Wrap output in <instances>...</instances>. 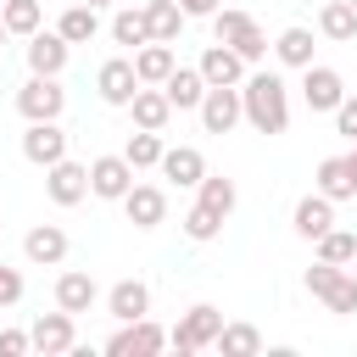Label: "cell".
<instances>
[{
    "instance_id": "obj_1",
    "label": "cell",
    "mask_w": 357,
    "mask_h": 357,
    "mask_svg": "<svg viewBox=\"0 0 357 357\" xmlns=\"http://www.w3.org/2000/svg\"><path fill=\"white\" fill-rule=\"evenodd\" d=\"M240 100H245V123L257 134H284L290 128V84L279 73H245Z\"/></svg>"
},
{
    "instance_id": "obj_2",
    "label": "cell",
    "mask_w": 357,
    "mask_h": 357,
    "mask_svg": "<svg viewBox=\"0 0 357 357\" xmlns=\"http://www.w3.org/2000/svg\"><path fill=\"white\" fill-rule=\"evenodd\" d=\"M301 284H307V296L324 301L335 318H351V312H357V273H351V268H340V262H312Z\"/></svg>"
},
{
    "instance_id": "obj_3",
    "label": "cell",
    "mask_w": 357,
    "mask_h": 357,
    "mask_svg": "<svg viewBox=\"0 0 357 357\" xmlns=\"http://www.w3.org/2000/svg\"><path fill=\"white\" fill-rule=\"evenodd\" d=\"M212 33H218L229 50H240V56H245V67H257V61L268 56V33H262V22H257L251 11L218 6V11H212Z\"/></svg>"
},
{
    "instance_id": "obj_4",
    "label": "cell",
    "mask_w": 357,
    "mask_h": 357,
    "mask_svg": "<svg viewBox=\"0 0 357 357\" xmlns=\"http://www.w3.org/2000/svg\"><path fill=\"white\" fill-rule=\"evenodd\" d=\"M218 329H223V312H218L212 301H195V307L167 329V340H173V351H178V357H190V351L218 346Z\"/></svg>"
},
{
    "instance_id": "obj_5",
    "label": "cell",
    "mask_w": 357,
    "mask_h": 357,
    "mask_svg": "<svg viewBox=\"0 0 357 357\" xmlns=\"http://www.w3.org/2000/svg\"><path fill=\"white\" fill-rule=\"evenodd\" d=\"M17 112H22L28 123H56V117L67 112V89H61V78L28 73V84L17 89Z\"/></svg>"
},
{
    "instance_id": "obj_6",
    "label": "cell",
    "mask_w": 357,
    "mask_h": 357,
    "mask_svg": "<svg viewBox=\"0 0 357 357\" xmlns=\"http://www.w3.org/2000/svg\"><path fill=\"white\" fill-rule=\"evenodd\" d=\"M245 123V100H240V84H212L201 95V128L206 134H234Z\"/></svg>"
},
{
    "instance_id": "obj_7",
    "label": "cell",
    "mask_w": 357,
    "mask_h": 357,
    "mask_svg": "<svg viewBox=\"0 0 357 357\" xmlns=\"http://www.w3.org/2000/svg\"><path fill=\"white\" fill-rule=\"evenodd\" d=\"M173 340H167V329L162 324H151V318H134V324H117V335L106 340V351L112 357H156V351H167Z\"/></svg>"
},
{
    "instance_id": "obj_8",
    "label": "cell",
    "mask_w": 357,
    "mask_h": 357,
    "mask_svg": "<svg viewBox=\"0 0 357 357\" xmlns=\"http://www.w3.org/2000/svg\"><path fill=\"white\" fill-rule=\"evenodd\" d=\"M28 335H33V351H45V357H61V351H78V318L73 312H39L33 324H28Z\"/></svg>"
},
{
    "instance_id": "obj_9",
    "label": "cell",
    "mask_w": 357,
    "mask_h": 357,
    "mask_svg": "<svg viewBox=\"0 0 357 357\" xmlns=\"http://www.w3.org/2000/svg\"><path fill=\"white\" fill-rule=\"evenodd\" d=\"M95 95H100L106 106H123V112H128V100L139 95L134 56H112V61H100V73H95Z\"/></svg>"
},
{
    "instance_id": "obj_10",
    "label": "cell",
    "mask_w": 357,
    "mask_h": 357,
    "mask_svg": "<svg viewBox=\"0 0 357 357\" xmlns=\"http://www.w3.org/2000/svg\"><path fill=\"white\" fill-rule=\"evenodd\" d=\"M346 95H351V89H346V78H340L335 67H324V61L301 67V100H307V112H335Z\"/></svg>"
},
{
    "instance_id": "obj_11",
    "label": "cell",
    "mask_w": 357,
    "mask_h": 357,
    "mask_svg": "<svg viewBox=\"0 0 357 357\" xmlns=\"http://www.w3.org/2000/svg\"><path fill=\"white\" fill-rule=\"evenodd\" d=\"M128 190H134V162H128L123 151L89 162V195H100V201H123Z\"/></svg>"
},
{
    "instance_id": "obj_12",
    "label": "cell",
    "mask_w": 357,
    "mask_h": 357,
    "mask_svg": "<svg viewBox=\"0 0 357 357\" xmlns=\"http://www.w3.org/2000/svg\"><path fill=\"white\" fill-rule=\"evenodd\" d=\"M45 195H50L56 206H78V201L89 195V167L73 162V156H61L56 167H45Z\"/></svg>"
},
{
    "instance_id": "obj_13",
    "label": "cell",
    "mask_w": 357,
    "mask_h": 357,
    "mask_svg": "<svg viewBox=\"0 0 357 357\" xmlns=\"http://www.w3.org/2000/svg\"><path fill=\"white\" fill-rule=\"evenodd\" d=\"M67 61H73V45H67L56 28H39V33L28 39V73L61 78V73H67Z\"/></svg>"
},
{
    "instance_id": "obj_14",
    "label": "cell",
    "mask_w": 357,
    "mask_h": 357,
    "mask_svg": "<svg viewBox=\"0 0 357 357\" xmlns=\"http://www.w3.org/2000/svg\"><path fill=\"white\" fill-rule=\"evenodd\" d=\"M22 156H28L33 167H56V162L67 156L61 117H56V123H28V128H22Z\"/></svg>"
},
{
    "instance_id": "obj_15",
    "label": "cell",
    "mask_w": 357,
    "mask_h": 357,
    "mask_svg": "<svg viewBox=\"0 0 357 357\" xmlns=\"http://www.w3.org/2000/svg\"><path fill=\"white\" fill-rule=\"evenodd\" d=\"M22 257H28L33 268H61V262H67V229H61V223H33V229L22 234Z\"/></svg>"
},
{
    "instance_id": "obj_16",
    "label": "cell",
    "mask_w": 357,
    "mask_h": 357,
    "mask_svg": "<svg viewBox=\"0 0 357 357\" xmlns=\"http://www.w3.org/2000/svg\"><path fill=\"white\" fill-rule=\"evenodd\" d=\"M123 212H128V223H134V229H156V223H167V190H162V184H139V178H134V190L123 195Z\"/></svg>"
},
{
    "instance_id": "obj_17",
    "label": "cell",
    "mask_w": 357,
    "mask_h": 357,
    "mask_svg": "<svg viewBox=\"0 0 357 357\" xmlns=\"http://www.w3.org/2000/svg\"><path fill=\"white\" fill-rule=\"evenodd\" d=\"M290 229H296L301 240H318V234H329V229H335V201H329L324 190L301 195V201H296V212H290Z\"/></svg>"
},
{
    "instance_id": "obj_18",
    "label": "cell",
    "mask_w": 357,
    "mask_h": 357,
    "mask_svg": "<svg viewBox=\"0 0 357 357\" xmlns=\"http://www.w3.org/2000/svg\"><path fill=\"white\" fill-rule=\"evenodd\" d=\"M106 312L117 324H134V318H151V284L145 279H117L106 290Z\"/></svg>"
},
{
    "instance_id": "obj_19",
    "label": "cell",
    "mask_w": 357,
    "mask_h": 357,
    "mask_svg": "<svg viewBox=\"0 0 357 357\" xmlns=\"http://www.w3.org/2000/svg\"><path fill=\"white\" fill-rule=\"evenodd\" d=\"M162 178L178 184V190H195V184L206 178V156H201L195 145H167V151H162Z\"/></svg>"
},
{
    "instance_id": "obj_20",
    "label": "cell",
    "mask_w": 357,
    "mask_h": 357,
    "mask_svg": "<svg viewBox=\"0 0 357 357\" xmlns=\"http://www.w3.org/2000/svg\"><path fill=\"white\" fill-rule=\"evenodd\" d=\"M195 67H201V78H206V84H245V56H240V50H229L223 39H218V45H206Z\"/></svg>"
},
{
    "instance_id": "obj_21",
    "label": "cell",
    "mask_w": 357,
    "mask_h": 357,
    "mask_svg": "<svg viewBox=\"0 0 357 357\" xmlns=\"http://www.w3.org/2000/svg\"><path fill=\"white\" fill-rule=\"evenodd\" d=\"M95 301H100V284H95L84 268H67V273L56 279V307H61V312L78 318V312H89Z\"/></svg>"
},
{
    "instance_id": "obj_22",
    "label": "cell",
    "mask_w": 357,
    "mask_h": 357,
    "mask_svg": "<svg viewBox=\"0 0 357 357\" xmlns=\"http://www.w3.org/2000/svg\"><path fill=\"white\" fill-rule=\"evenodd\" d=\"M128 112H134V128H167V117H173V100H167V89L162 84H139V95L128 100Z\"/></svg>"
},
{
    "instance_id": "obj_23",
    "label": "cell",
    "mask_w": 357,
    "mask_h": 357,
    "mask_svg": "<svg viewBox=\"0 0 357 357\" xmlns=\"http://www.w3.org/2000/svg\"><path fill=\"white\" fill-rule=\"evenodd\" d=\"M162 89H167V100H173V112H201V95H206L212 84L201 78V67H173Z\"/></svg>"
},
{
    "instance_id": "obj_24",
    "label": "cell",
    "mask_w": 357,
    "mask_h": 357,
    "mask_svg": "<svg viewBox=\"0 0 357 357\" xmlns=\"http://www.w3.org/2000/svg\"><path fill=\"white\" fill-rule=\"evenodd\" d=\"M318 33L329 45H351L357 39V6L351 0H324L318 6Z\"/></svg>"
},
{
    "instance_id": "obj_25",
    "label": "cell",
    "mask_w": 357,
    "mask_h": 357,
    "mask_svg": "<svg viewBox=\"0 0 357 357\" xmlns=\"http://www.w3.org/2000/svg\"><path fill=\"white\" fill-rule=\"evenodd\" d=\"M112 45H128V50L151 45V17H145V6H117V11H112Z\"/></svg>"
},
{
    "instance_id": "obj_26",
    "label": "cell",
    "mask_w": 357,
    "mask_h": 357,
    "mask_svg": "<svg viewBox=\"0 0 357 357\" xmlns=\"http://www.w3.org/2000/svg\"><path fill=\"white\" fill-rule=\"evenodd\" d=\"M312 50H318V39H312V28H301V22H296V28H284V33L273 39L279 67H296V73H301V67H312Z\"/></svg>"
},
{
    "instance_id": "obj_27",
    "label": "cell",
    "mask_w": 357,
    "mask_h": 357,
    "mask_svg": "<svg viewBox=\"0 0 357 357\" xmlns=\"http://www.w3.org/2000/svg\"><path fill=\"white\" fill-rule=\"evenodd\" d=\"M173 67H178V56H173V45H162V39H151V45L134 50V73H139V84H167Z\"/></svg>"
},
{
    "instance_id": "obj_28",
    "label": "cell",
    "mask_w": 357,
    "mask_h": 357,
    "mask_svg": "<svg viewBox=\"0 0 357 357\" xmlns=\"http://www.w3.org/2000/svg\"><path fill=\"white\" fill-rule=\"evenodd\" d=\"M56 33H61V39H67V45H89V39H95V33H100V11H95V6H84V0H78V6H67V11H61V17H56Z\"/></svg>"
},
{
    "instance_id": "obj_29",
    "label": "cell",
    "mask_w": 357,
    "mask_h": 357,
    "mask_svg": "<svg viewBox=\"0 0 357 357\" xmlns=\"http://www.w3.org/2000/svg\"><path fill=\"white\" fill-rule=\"evenodd\" d=\"M145 17H151V39H162V45H173L184 33V22H190L178 0H145Z\"/></svg>"
},
{
    "instance_id": "obj_30",
    "label": "cell",
    "mask_w": 357,
    "mask_h": 357,
    "mask_svg": "<svg viewBox=\"0 0 357 357\" xmlns=\"http://www.w3.org/2000/svg\"><path fill=\"white\" fill-rule=\"evenodd\" d=\"M0 22H6L11 39H33L39 22H45V6H39V0H6V6H0Z\"/></svg>"
},
{
    "instance_id": "obj_31",
    "label": "cell",
    "mask_w": 357,
    "mask_h": 357,
    "mask_svg": "<svg viewBox=\"0 0 357 357\" xmlns=\"http://www.w3.org/2000/svg\"><path fill=\"white\" fill-rule=\"evenodd\" d=\"M195 190H201L195 201H201L206 212H218V218L229 223V212H234V201H240V190H234V178H223V173H206V178H201Z\"/></svg>"
},
{
    "instance_id": "obj_32",
    "label": "cell",
    "mask_w": 357,
    "mask_h": 357,
    "mask_svg": "<svg viewBox=\"0 0 357 357\" xmlns=\"http://www.w3.org/2000/svg\"><path fill=\"white\" fill-rule=\"evenodd\" d=\"M162 151H167V145H162V134H156V128H134V134H128V145H123V156L134 162V173L162 167Z\"/></svg>"
},
{
    "instance_id": "obj_33",
    "label": "cell",
    "mask_w": 357,
    "mask_h": 357,
    "mask_svg": "<svg viewBox=\"0 0 357 357\" xmlns=\"http://www.w3.org/2000/svg\"><path fill=\"white\" fill-rule=\"evenodd\" d=\"M218 351L223 357H257L262 351V329L257 324H223L218 329Z\"/></svg>"
},
{
    "instance_id": "obj_34",
    "label": "cell",
    "mask_w": 357,
    "mask_h": 357,
    "mask_svg": "<svg viewBox=\"0 0 357 357\" xmlns=\"http://www.w3.org/2000/svg\"><path fill=\"white\" fill-rule=\"evenodd\" d=\"M318 190H324L329 201H351V195H357L351 178H346V156H324V162H318Z\"/></svg>"
},
{
    "instance_id": "obj_35",
    "label": "cell",
    "mask_w": 357,
    "mask_h": 357,
    "mask_svg": "<svg viewBox=\"0 0 357 357\" xmlns=\"http://www.w3.org/2000/svg\"><path fill=\"white\" fill-rule=\"evenodd\" d=\"M312 245H318V262H340V268H351V257H357V234H351V229H329V234H318Z\"/></svg>"
},
{
    "instance_id": "obj_36",
    "label": "cell",
    "mask_w": 357,
    "mask_h": 357,
    "mask_svg": "<svg viewBox=\"0 0 357 357\" xmlns=\"http://www.w3.org/2000/svg\"><path fill=\"white\" fill-rule=\"evenodd\" d=\"M218 229H223V218H218V212H206L201 201H195V206L184 212V234H190L195 245H206V240H218Z\"/></svg>"
},
{
    "instance_id": "obj_37",
    "label": "cell",
    "mask_w": 357,
    "mask_h": 357,
    "mask_svg": "<svg viewBox=\"0 0 357 357\" xmlns=\"http://www.w3.org/2000/svg\"><path fill=\"white\" fill-rule=\"evenodd\" d=\"M329 117H335V134L357 145V95H346V100H340V106H335Z\"/></svg>"
},
{
    "instance_id": "obj_38",
    "label": "cell",
    "mask_w": 357,
    "mask_h": 357,
    "mask_svg": "<svg viewBox=\"0 0 357 357\" xmlns=\"http://www.w3.org/2000/svg\"><path fill=\"white\" fill-rule=\"evenodd\" d=\"M22 290H28V284H22V273L0 262V307H17V301H22Z\"/></svg>"
},
{
    "instance_id": "obj_39",
    "label": "cell",
    "mask_w": 357,
    "mask_h": 357,
    "mask_svg": "<svg viewBox=\"0 0 357 357\" xmlns=\"http://www.w3.org/2000/svg\"><path fill=\"white\" fill-rule=\"evenodd\" d=\"M22 351H33V335L28 329H0V357H22Z\"/></svg>"
},
{
    "instance_id": "obj_40",
    "label": "cell",
    "mask_w": 357,
    "mask_h": 357,
    "mask_svg": "<svg viewBox=\"0 0 357 357\" xmlns=\"http://www.w3.org/2000/svg\"><path fill=\"white\" fill-rule=\"evenodd\" d=\"M184 6V17H212L218 11V0H178Z\"/></svg>"
},
{
    "instance_id": "obj_41",
    "label": "cell",
    "mask_w": 357,
    "mask_h": 357,
    "mask_svg": "<svg viewBox=\"0 0 357 357\" xmlns=\"http://www.w3.org/2000/svg\"><path fill=\"white\" fill-rule=\"evenodd\" d=\"M346 178H351V190H357V145L346 151Z\"/></svg>"
},
{
    "instance_id": "obj_42",
    "label": "cell",
    "mask_w": 357,
    "mask_h": 357,
    "mask_svg": "<svg viewBox=\"0 0 357 357\" xmlns=\"http://www.w3.org/2000/svg\"><path fill=\"white\" fill-rule=\"evenodd\" d=\"M84 6H95V11H106V6H117V0H84Z\"/></svg>"
},
{
    "instance_id": "obj_43",
    "label": "cell",
    "mask_w": 357,
    "mask_h": 357,
    "mask_svg": "<svg viewBox=\"0 0 357 357\" xmlns=\"http://www.w3.org/2000/svg\"><path fill=\"white\" fill-rule=\"evenodd\" d=\"M0 39H11V33H6V22H0Z\"/></svg>"
},
{
    "instance_id": "obj_44",
    "label": "cell",
    "mask_w": 357,
    "mask_h": 357,
    "mask_svg": "<svg viewBox=\"0 0 357 357\" xmlns=\"http://www.w3.org/2000/svg\"><path fill=\"white\" fill-rule=\"evenodd\" d=\"M351 273H357V257H351Z\"/></svg>"
},
{
    "instance_id": "obj_45",
    "label": "cell",
    "mask_w": 357,
    "mask_h": 357,
    "mask_svg": "<svg viewBox=\"0 0 357 357\" xmlns=\"http://www.w3.org/2000/svg\"><path fill=\"white\" fill-rule=\"evenodd\" d=\"M0 6H6V0H0Z\"/></svg>"
},
{
    "instance_id": "obj_46",
    "label": "cell",
    "mask_w": 357,
    "mask_h": 357,
    "mask_svg": "<svg viewBox=\"0 0 357 357\" xmlns=\"http://www.w3.org/2000/svg\"><path fill=\"white\" fill-rule=\"evenodd\" d=\"M351 6H357V0H351Z\"/></svg>"
}]
</instances>
